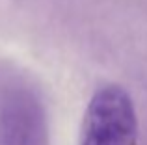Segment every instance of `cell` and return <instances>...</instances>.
<instances>
[{
	"label": "cell",
	"instance_id": "cell-1",
	"mask_svg": "<svg viewBox=\"0 0 147 145\" xmlns=\"http://www.w3.org/2000/svg\"><path fill=\"white\" fill-rule=\"evenodd\" d=\"M138 115L125 87L106 84L93 93L86 108L80 145H134Z\"/></svg>",
	"mask_w": 147,
	"mask_h": 145
},
{
	"label": "cell",
	"instance_id": "cell-2",
	"mask_svg": "<svg viewBox=\"0 0 147 145\" xmlns=\"http://www.w3.org/2000/svg\"><path fill=\"white\" fill-rule=\"evenodd\" d=\"M0 145H49L43 102L28 87L0 95Z\"/></svg>",
	"mask_w": 147,
	"mask_h": 145
}]
</instances>
